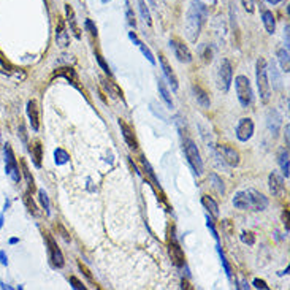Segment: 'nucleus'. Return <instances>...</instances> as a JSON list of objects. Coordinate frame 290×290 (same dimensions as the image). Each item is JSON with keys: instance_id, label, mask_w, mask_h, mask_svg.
I'll use <instances>...</instances> for the list:
<instances>
[{"instance_id": "obj_1", "label": "nucleus", "mask_w": 290, "mask_h": 290, "mask_svg": "<svg viewBox=\"0 0 290 290\" xmlns=\"http://www.w3.org/2000/svg\"><path fill=\"white\" fill-rule=\"evenodd\" d=\"M233 206L241 211H264L268 206V198L255 189H246L233 197Z\"/></svg>"}, {"instance_id": "obj_2", "label": "nucleus", "mask_w": 290, "mask_h": 290, "mask_svg": "<svg viewBox=\"0 0 290 290\" xmlns=\"http://www.w3.org/2000/svg\"><path fill=\"white\" fill-rule=\"evenodd\" d=\"M205 19H206V6L200 0H193L186 19V35L191 42H197Z\"/></svg>"}, {"instance_id": "obj_3", "label": "nucleus", "mask_w": 290, "mask_h": 290, "mask_svg": "<svg viewBox=\"0 0 290 290\" xmlns=\"http://www.w3.org/2000/svg\"><path fill=\"white\" fill-rule=\"evenodd\" d=\"M257 87L262 100L268 102L269 97H271V86L268 83V67L264 57H260L257 60Z\"/></svg>"}, {"instance_id": "obj_4", "label": "nucleus", "mask_w": 290, "mask_h": 290, "mask_svg": "<svg viewBox=\"0 0 290 290\" xmlns=\"http://www.w3.org/2000/svg\"><path fill=\"white\" fill-rule=\"evenodd\" d=\"M235 86H237V94H238V100L242 106H249L252 103V87H251V81L247 76L240 75L235 78Z\"/></svg>"}, {"instance_id": "obj_5", "label": "nucleus", "mask_w": 290, "mask_h": 290, "mask_svg": "<svg viewBox=\"0 0 290 290\" xmlns=\"http://www.w3.org/2000/svg\"><path fill=\"white\" fill-rule=\"evenodd\" d=\"M183 146H184L186 157L189 160V164H191V167L193 168V171L197 174H201V171H203V162H201V156H200L197 145H195L192 140H186Z\"/></svg>"}, {"instance_id": "obj_6", "label": "nucleus", "mask_w": 290, "mask_h": 290, "mask_svg": "<svg viewBox=\"0 0 290 290\" xmlns=\"http://www.w3.org/2000/svg\"><path fill=\"white\" fill-rule=\"evenodd\" d=\"M232 79H233V69L232 64L228 59H224L219 65L218 70V86L222 92H228L232 86Z\"/></svg>"}, {"instance_id": "obj_7", "label": "nucleus", "mask_w": 290, "mask_h": 290, "mask_svg": "<svg viewBox=\"0 0 290 290\" xmlns=\"http://www.w3.org/2000/svg\"><path fill=\"white\" fill-rule=\"evenodd\" d=\"M45 238H46V244H48V254H49L51 264L56 266V268H62L65 265V259H64L62 251H60L59 246H57L56 240H54L49 233H46Z\"/></svg>"}, {"instance_id": "obj_8", "label": "nucleus", "mask_w": 290, "mask_h": 290, "mask_svg": "<svg viewBox=\"0 0 290 290\" xmlns=\"http://www.w3.org/2000/svg\"><path fill=\"white\" fill-rule=\"evenodd\" d=\"M5 170H6V174L11 176V179L15 181V183H19L21 174H19L18 162L15 159V152H13L10 145H5Z\"/></svg>"}, {"instance_id": "obj_9", "label": "nucleus", "mask_w": 290, "mask_h": 290, "mask_svg": "<svg viewBox=\"0 0 290 290\" xmlns=\"http://www.w3.org/2000/svg\"><path fill=\"white\" fill-rule=\"evenodd\" d=\"M170 45H171V48L174 51V56H176V59L179 60V62H183V64H191L192 62L193 57H192L191 49H189L187 45H184L179 38H171Z\"/></svg>"}, {"instance_id": "obj_10", "label": "nucleus", "mask_w": 290, "mask_h": 290, "mask_svg": "<svg viewBox=\"0 0 290 290\" xmlns=\"http://www.w3.org/2000/svg\"><path fill=\"white\" fill-rule=\"evenodd\" d=\"M168 252H170V259L174 266L183 268L186 265V255L183 252V249H181V246L178 244V241L174 240V237H171L170 241H168Z\"/></svg>"}, {"instance_id": "obj_11", "label": "nucleus", "mask_w": 290, "mask_h": 290, "mask_svg": "<svg viewBox=\"0 0 290 290\" xmlns=\"http://www.w3.org/2000/svg\"><path fill=\"white\" fill-rule=\"evenodd\" d=\"M218 149H219L222 160H224L227 165H230V167H238L240 165V154L235 147L227 146V145H220Z\"/></svg>"}, {"instance_id": "obj_12", "label": "nucleus", "mask_w": 290, "mask_h": 290, "mask_svg": "<svg viewBox=\"0 0 290 290\" xmlns=\"http://www.w3.org/2000/svg\"><path fill=\"white\" fill-rule=\"evenodd\" d=\"M252 135H254V122H252V119H249V118L241 119L238 127H237V138L240 141H247V140H251Z\"/></svg>"}, {"instance_id": "obj_13", "label": "nucleus", "mask_w": 290, "mask_h": 290, "mask_svg": "<svg viewBox=\"0 0 290 290\" xmlns=\"http://www.w3.org/2000/svg\"><path fill=\"white\" fill-rule=\"evenodd\" d=\"M159 60H160V65H162V70H164L165 78L168 79V83L171 84V89H173V91H178V87H179V84H178V78H176V75H174L171 65L168 64V60H167L164 56H162V54L159 56Z\"/></svg>"}, {"instance_id": "obj_14", "label": "nucleus", "mask_w": 290, "mask_h": 290, "mask_svg": "<svg viewBox=\"0 0 290 290\" xmlns=\"http://www.w3.org/2000/svg\"><path fill=\"white\" fill-rule=\"evenodd\" d=\"M25 110H27V116H29L32 129L38 130L40 129V110H38V105L35 100H29Z\"/></svg>"}, {"instance_id": "obj_15", "label": "nucleus", "mask_w": 290, "mask_h": 290, "mask_svg": "<svg viewBox=\"0 0 290 290\" xmlns=\"http://www.w3.org/2000/svg\"><path fill=\"white\" fill-rule=\"evenodd\" d=\"M119 127H121V132H122V137L125 140V143L129 145L130 149H137L138 141H137V138H135V133H133L132 127L129 124H125V121H122V119H119Z\"/></svg>"}, {"instance_id": "obj_16", "label": "nucleus", "mask_w": 290, "mask_h": 290, "mask_svg": "<svg viewBox=\"0 0 290 290\" xmlns=\"http://www.w3.org/2000/svg\"><path fill=\"white\" fill-rule=\"evenodd\" d=\"M269 191H271L273 195L276 197H282L286 192V187H284V181L279 176V174L271 173L269 174Z\"/></svg>"}, {"instance_id": "obj_17", "label": "nucleus", "mask_w": 290, "mask_h": 290, "mask_svg": "<svg viewBox=\"0 0 290 290\" xmlns=\"http://www.w3.org/2000/svg\"><path fill=\"white\" fill-rule=\"evenodd\" d=\"M192 91H193V96H195V98H197V102L201 108H210L211 106L210 96H208V92L200 84H193Z\"/></svg>"}, {"instance_id": "obj_18", "label": "nucleus", "mask_w": 290, "mask_h": 290, "mask_svg": "<svg viewBox=\"0 0 290 290\" xmlns=\"http://www.w3.org/2000/svg\"><path fill=\"white\" fill-rule=\"evenodd\" d=\"M69 32H67L65 29V23L64 19H60V21L57 23V29H56V42L59 46H62V48H65V46H69Z\"/></svg>"}, {"instance_id": "obj_19", "label": "nucleus", "mask_w": 290, "mask_h": 290, "mask_svg": "<svg viewBox=\"0 0 290 290\" xmlns=\"http://www.w3.org/2000/svg\"><path fill=\"white\" fill-rule=\"evenodd\" d=\"M56 76H64L67 81H70V83L73 84V86H76V87H79V79H78V75H76V72L73 70V69H70V67H65V69H59L57 72H56Z\"/></svg>"}, {"instance_id": "obj_20", "label": "nucleus", "mask_w": 290, "mask_h": 290, "mask_svg": "<svg viewBox=\"0 0 290 290\" xmlns=\"http://www.w3.org/2000/svg\"><path fill=\"white\" fill-rule=\"evenodd\" d=\"M201 205L206 208V211L210 213L213 218H216V219L219 218V205L216 203L210 195H203V197H201Z\"/></svg>"}, {"instance_id": "obj_21", "label": "nucleus", "mask_w": 290, "mask_h": 290, "mask_svg": "<svg viewBox=\"0 0 290 290\" xmlns=\"http://www.w3.org/2000/svg\"><path fill=\"white\" fill-rule=\"evenodd\" d=\"M129 37H130V38L133 40V43L137 45L138 48L141 49V52H143V56H145V57H146L147 60H149V62H151L152 65L156 64V59H154V56H152V52L149 51V48H147V46H146V45H145L143 42H140V40H138V37L135 35L133 32H130V35H129Z\"/></svg>"}, {"instance_id": "obj_22", "label": "nucleus", "mask_w": 290, "mask_h": 290, "mask_svg": "<svg viewBox=\"0 0 290 290\" xmlns=\"http://www.w3.org/2000/svg\"><path fill=\"white\" fill-rule=\"evenodd\" d=\"M30 154L33 159V164H35L37 168L42 167V157H43V151H42V143L40 141H35L30 147Z\"/></svg>"}, {"instance_id": "obj_23", "label": "nucleus", "mask_w": 290, "mask_h": 290, "mask_svg": "<svg viewBox=\"0 0 290 290\" xmlns=\"http://www.w3.org/2000/svg\"><path fill=\"white\" fill-rule=\"evenodd\" d=\"M65 11H67V21H69V24H70V29H72V32L75 33V37H76V38H81L79 29H78V25H76L75 13H73L72 6H70V5H65Z\"/></svg>"}, {"instance_id": "obj_24", "label": "nucleus", "mask_w": 290, "mask_h": 290, "mask_svg": "<svg viewBox=\"0 0 290 290\" xmlns=\"http://www.w3.org/2000/svg\"><path fill=\"white\" fill-rule=\"evenodd\" d=\"M262 21H264V25L268 33H274L276 30V19L273 16L271 11H264V15H262Z\"/></svg>"}, {"instance_id": "obj_25", "label": "nucleus", "mask_w": 290, "mask_h": 290, "mask_svg": "<svg viewBox=\"0 0 290 290\" xmlns=\"http://www.w3.org/2000/svg\"><path fill=\"white\" fill-rule=\"evenodd\" d=\"M157 87H159L160 97H162V100H164V102H165V105H167L168 108H173V100H171V96H170V91L167 89V86H165L164 81L159 79Z\"/></svg>"}, {"instance_id": "obj_26", "label": "nucleus", "mask_w": 290, "mask_h": 290, "mask_svg": "<svg viewBox=\"0 0 290 290\" xmlns=\"http://www.w3.org/2000/svg\"><path fill=\"white\" fill-rule=\"evenodd\" d=\"M69 160H70L69 152L62 149V147H57V149L54 151V162H56L57 165H65Z\"/></svg>"}, {"instance_id": "obj_27", "label": "nucleus", "mask_w": 290, "mask_h": 290, "mask_svg": "<svg viewBox=\"0 0 290 290\" xmlns=\"http://www.w3.org/2000/svg\"><path fill=\"white\" fill-rule=\"evenodd\" d=\"M102 83H103V86L106 87V92L110 94V96L118 97V98H122V91H121L116 84L111 83V81H106V79H102Z\"/></svg>"}, {"instance_id": "obj_28", "label": "nucleus", "mask_w": 290, "mask_h": 290, "mask_svg": "<svg viewBox=\"0 0 290 290\" xmlns=\"http://www.w3.org/2000/svg\"><path fill=\"white\" fill-rule=\"evenodd\" d=\"M138 8H140V13H141V18H143V21L146 25H151L152 21H151V13L149 10H147V5L145 3V0H138Z\"/></svg>"}, {"instance_id": "obj_29", "label": "nucleus", "mask_w": 290, "mask_h": 290, "mask_svg": "<svg viewBox=\"0 0 290 290\" xmlns=\"http://www.w3.org/2000/svg\"><path fill=\"white\" fill-rule=\"evenodd\" d=\"M279 165L282 168V173H284V176L289 178V151L287 149H282L279 154Z\"/></svg>"}, {"instance_id": "obj_30", "label": "nucleus", "mask_w": 290, "mask_h": 290, "mask_svg": "<svg viewBox=\"0 0 290 290\" xmlns=\"http://www.w3.org/2000/svg\"><path fill=\"white\" fill-rule=\"evenodd\" d=\"M278 57H279V62H281V67H282V70H284L286 73H289L290 70V60H289V49H281L278 52Z\"/></svg>"}, {"instance_id": "obj_31", "label": "nucleus", "mask_w": 290, "mask_h": 290, "mask_svg": "<svg viewBox=\"0 0 290 290\" xmlns=\"http://www.w3.org/2000/svg\"><path fill=\"white\" fill-rule=\"evenodd\" d=\"M140 162H141V165H143V168H145V171L147 173V176H149L151 179H152V183H154V186H157V187H160L159 186V179L156 178V174H154V170L151 168V165H149V162H147L145 157H141L140 159Z\"/></svg>"}, {"instance_id": "obj_32", "label": "nucleus", "mask_w": 290, "mask_h": 290, "mask_svg": "<svg viewBox=\"0 0 290 290\" xmlns=\"http://www.w3.org/2000/svg\"><path fill=\"white\" fill-rule=\"evenodd\" d=\"M38 198H40V203H42L43 206V210L46 213V216H49L51 214V203H49V198H48V193H46L43 189L38 192Z\"/></svg>"}, {"instance_id": "obj_33", "label": "nucleus", "mask_w": 290, "mask_h": 290, "mask_svg": "<svg viewBox=\"0 0 290 290\" xmlns=\"http://www.w3.org/2000/svg\"><path fill=\"white\" fill-rule=\"evenodd\" d=\"M21 164H23V171H24V176H25L27 186H29V192H30V191H33V189H35V184H33V178H32V174H30V171H29V168H27V164H25V162L23 160Z\"/></svg>"}, {"instance_id": "obj_34", "label": "nucleus", "mask_w": 290, "mask_h": 290, "mask_svg": "<svg viewBox=\"0 0 290 290\" xmlns=\"http://www.w3.org/2000/svg\"><path fill=\"white\" fill-rule=\"evenodd\" d=\"M24 201H25L27 208H29V211H30L33 216H38V214H40V213H38V210H37V206H35V203H33V200H30V192H27V193H25Z\"/></svg>"}, {"instance_id": "obj_35", "label": "nucleus", "mask_w": 290, "mask_h": 290, "mask_svg": "<svg viewBox=\"0 0 290 290\" xmlns=\"http://www.w3.org/2000/svg\"><path fill=\"white\" fill-rule=\"evenodd\" d=\"M241 241L246 242V244H249V246H252L254 242H255L254 233H252V232H242V233H241Z\"/></svg>"}, {"instance_id": "obj_36", "label": "nucleus", "mask_w": 290, "mask_h": 290, "mask_svg": "<svg viewBox=\"0 0 290 290\" xmlns=\"http://www.w3.org/2000/svg\"><path fill=\"white\" fill-rule=\"evenodd\" d=\"M78 266H79V269H81V271L84 273V276H86V278L89 279V282H92V284H94V278H92V273L89 271V268H87V266H86V265L83 264V262H78Z\"/></svg>"}, {"instance_id": "obj_37", "label": "nucleus", "mask_w": 290, "mask_h": 290, "mask_svg": "<svg viewBox=\"0 0 290 290\" xmlns=\"http://www.w3.org/2000/svg\"><path fill=\"white\" fill-rule=\"evenodd\" d=\"M211 181H213V186L218 189L219 193H224V186H222V181L219 179V176H216V174H211Z\"/></svg>"}, {"instance_id": "obj_38", "label": "nucleus", "mask_w": 290, "mask_h": 290, "mask_svg": "<svg viewBox=\"0 0 290 290\" xmlns=\"http://www.w3.org/2000/svg\"><path fill=\"white\" fill-rule=\"evenodd\" d=\"M84 27H86L87 30L91 32V35H92V37H97V27L94 25V23L91 21V19H86V23H84Z\"/></svg>"}, {"instance_id": "obj_39", "label": "nucleus", "mask_w": 290, "mask_h": 290, "mask_svg": "<svg viewBox=\"0 0 290 290\" xmlns=\"http://www.w3.org/2000/svg\"><path fill=\"white\" fill-rule=\"evenodd\" d=\"M220 259H222V265H224V268H225V273H227V276L228 278H232V268H230V265H228V262H227V259H225V255L220 252Z\"/></svg>"}, {"instance_id": "obj_40", "label": "nucleus", "mask_w": 290, "mask_h": 290, "mask_svg": "<svg viewBox=\"0 0 290 290\" xmlns=\"http://www.w3.org/2000/svg\"><path fill=\"white\" fill-rule=\"evenodd\" d=\"M96 57H97V60H98V64H100V67L103 69V72L105 73H108V75H111V72H110V67H108L106 64H105V60H103V57L100 56V54H96Z\"/></svg>"}, {"instance_id": "obj_41", "label": "nucleus", "mask_w": 290, "mask_h": 290, "mask_svg": "<svg viewBox=\"0 0 290 290\" xmlns=\"http://www.w3.org/2000/svg\"><path fill=\"white\" fill-rule=\"evenodd\" d=\"M242 6H244V10L247 13H252L254 11V0H241Z\"/></svg>"}, {"instance_id": "obj_42", "label": "nucleus", "mask_w": 290, "mask_h": 290, "mask_svg": "<svg viewBox=\"0 0 290 290\" xmlns=\"http://www.w3.org/2000/svg\"><path fill=\"white\" fill-rule=\"evenodd\" d=\"M70 282H72L73 287H75L76 290H84V289H86V287L83 286V282L78 281V279L75 278V276H72V278H70Z\"/></svg>"}, {"instance_id": "obj_43", "label": "nucleus", "mask_w": 290, "mask_h": 290, "mask_svg": "<svg viewBox=\"0 0 290 290\" xmlns=\"http://www.w3.org/2000/svg\"><path fill=\"white\" fill-rule=\"evenodd\" d=\"M254 287H257V289H265V290L269 289V286H266V282L262 281V279H254Z\"/></svg>"}, {"instance_id": "obj_44", "label": "nucleus", "mask_w": 290, "mask_h": 290, "mask_svg": "<svg viewBox=\"0 0 290 290\" xmlns=\"http://www.w3.org/2000/svg\"><path fill=\"white\" fill-rule=\"evenodd\" d=\"M208 227L211 228V232H213V237L219 241V235H218V230H216V228H214V224H213V220H211L210 218H208Z\"/></svg>"}, {"instance_id": "obj_45", "label": "nucleus", "mask_w": 290, "mask_h": 290, "mask_svg": "<svg viewBox=\"0 0 290 290\" xmlns=\"http://www.w3.org/2000/svg\"><path fill=\"white\" fill-rule=\"evenodd\" d=\"M282 220H284L286 232H289V210H286L284 213H282Z\"/></svg>"}, {"instance_id": "obj_46", "label": "nucleus", "mask_w": 290, "mask_h": 290, "mask_svg": "<svg viewBox=\"0 0 290 290\" xmlns=\"http://www.w3.org/2000/svg\"><path fill=\"white\" fill-rule=\"evenodd\" d=\"M0 264L2 265H8V257H6V254H5V251H0Z\"/></svg>"}, {"instance_id": "obj_47", "label": "nucleus", "mask_w": 290, "mask_h": 290, "mask_svg": "<svg viewBox=\"0 0 290 290\" xmlns=\"http://www.w3.org/2000/svg\"><path fill=\"white\" fill-rule=\"evenodd\" d=\"M19 129H21V138H23V141H24V143H27V135H25V129H24V125L21 124V125H19Z\"/></svg>"}, {"instance_id": "obj_48", "label": "nucleus", "mask_w": 290, "mask_h": 290, "mask_svg": "<svg viewBox=\"0 0 290 290\" xmlns=\"http://www.w3.org/2000/svg\"><path fill=\"white\" fill-rule=\"evenodd\" d=\"M289 130H290V125H286V143L289 145Z\"/></svg>"}, {"instance_id": "obj_49", "label": "nucleus", "mask_w": 290, "mask_h": 290, "mask_svg": "<svg viewBox=\"0 0 290 290\" xmlns=\"http://www.w3.org/2000/svg\"><path fill=\"white\" fill-rule=\"evenodd\" d=\"M181 287H183V289H192L191 286H189V282H187V281H183V286H181Z\"/></svg>"}, {"instance_id": "obj_50", "label": "nucleus", "mask_w": 290, "mask_h": 290, "mask_svg": "<svg viewBox=\"0 0 290 290\" xmlns=\"http://www.w3.org/2000/svg\"><path fill=\"white\" fill-rule=\"evenodd\" d=\"M18 241H19L18 238H11V240H10V244H16Z\"/></svg>"}, {"instance_id": "obj_51", "label": "nucleus", "mask_w": 290, "mask_h": 290, "mask_svg": "<svg viewBox=\"0 0 290 290\" xmlns=\"http://www.w3.org/2000/svg\"><path fill=\"white\" fill-rule=\"evenodd\" d=\"M268 2H269V3H271V5H276V3H279V2H281V0H268Z\"/></svg>"}, {"instance_id": "obj_52", "label": "nucleus", "mask_w": 290, "mask_h": 290, "mask_svg": "<svg viewBox=\"0 0 290 290\" xmlns=\"http://www.w3.org/2000/svg\"><path fill=\"white\" fill-rule=\"evenodd\" d=\"M2 225H3V218H0V228H2Z\"/></svg>"}]
</instances>
